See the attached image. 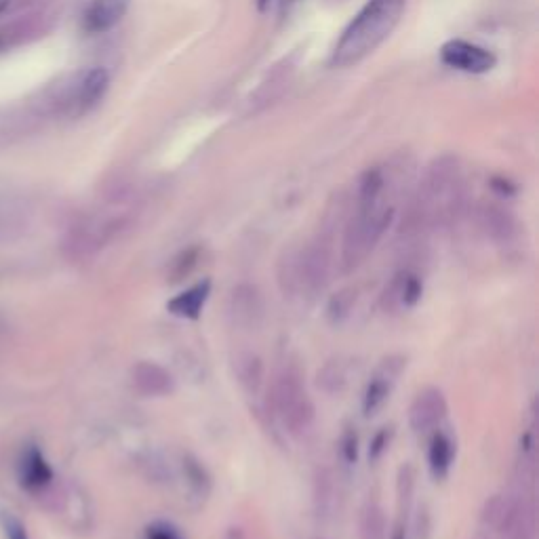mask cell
<instances>
[{
	"instance_id": "obj_1",
	"label": "cell",
	"mask_w": 539,
	"mask_h": 539,
	"mask_svg": "<svg viewBox=\"0 0 539 539\" xmlns=\"http://www.w3.org/2000/svg\"><path fill=\"white\" fill-rule=\"evenodd\" d=\"M390 173L386 167L367 169L356 186V207L348 219L342 241V268L354 272L394 222V207L388 201Z\"/></svg>"
},
{
	"instance_id": "obj_2",
	"label": "cell",
	"mask_w": 539,
	"mask_h": 539,
	"mask_svg": "<svg viewBox=\"0 0 539 539\" xmlns=\"http://www.w3.org/2000/svg\"><path fill=\"white\" fill-rule=\"evenodd\" d=\"M464 207V175L457 158L441 156L428 167L409 205L403 234L419 236L422 232L455 222Z\"/></svg>"
},
{
	"instance_id": "obj_3",
	"label": "cell",
	"mask_w": 539,
	"mask_h": 539,
	"mask_svg": "<svg viewBox=\"0 0 539 539\" xmlns=\"http://www.w3.org/2000/svg\"><path fill=\"white\" fill-rule=\"evenodd\" d=\"M405 3L407 0H367L337 41L331 64L335 68H350L375 53L401 22Z\"/></svg>"
},
{
	"instance_id": "obj_4",
	"label": "cell",
	"mask_w": 539,
	"mask_h": 539,
	"mask_svg": "<svg viewBox=\"0 0 539 539\" xmlns=\"http://www.w3.org/2000/svg\"><path fill=\"white\" fill-rule=\"evenodd\" d=\"M131 203V192L121 188L106 194L104 209H95L78 217L66 234V253L72 259H89L102 251L129 224V213L118 211Z\"/></svg>"
},
{
	"instance_id": "obj_5",
	"label": "cell",
	"mask_w": 539,
	"mask_h": 539,
	"mask_svg": "<svg viewBox=\"0 0 539 539\" xmlns=\"http://www.w3.org/2000/svg\"><path fill=\"white\" fill-rule=\"evenodd\" d=\"M110 87V76L104 68L78 70L51 85L38 106L53 118H81L102 102Z\"/></svg>"
},
{
	"instance_id": "obj_6",
	"label": "cell",
	"mask_w": 539,
	"mask_h": 539,
	"mask_svg": "<svg viewBox=\"0 0 539 539\" xmlns=\"http://www.w3.org/2000/svg\"><path fill=\"white\" fill-rule=\"evenodd\" d=\"M274 411L293 436H304L314 424V403L306 390L302 373L289 367L278 373L272 388Z\"/></svg>"
},
{
	"instance_id": "obj_7",
	"label": "cell",
	"mask_w": 539,
	"mask_h": 539,
	"mask_svg": "<svg viewBox=\"0 0 539 539\" xmlns=\"http://www.w3.org/2000/svg\"><path fill=\"white\" fill-rule=\"evenodd\" d=\"M483 521L504 539L535 537V512L525 499L495 495L483 510Z\"/></svg>"
},
{
	"instance_id": "obj_8",
	"label": "cell",
	"mask_w": 539,
	"mask_h": 539,
	"mask_svg": "<svg viewBox=\"0 0 539 539\" xmlns=\"http://www.w3.org/2000/svg\"><path fill=\"white\" fill-rule=\"evenodd\" d=\"M299 289L302 293L316 295L327 289L333 274V247L329 236H316L306 247L295 251Z\"/></svg>"
},
{
	"instance_id": "obj_9",
	"label": "cell",
	"mask_w": 539,
	"mask_h": 539,
	"mask_svg": "<svg viewBox=\"0 0 539 539\" xmlns=\"http://www.w3.org/2000/svg\"><path fill=\"white\" fill-rule=\"evenodd\" d=\"M55 22L49 0L30 7L26 13L17 15L9 24L0 26V53L22 47L38 36H45Z\"/></svg>"
},
{
	"instance_id": "obj_10",
	"label": "cell",
	"mask_w": 539,
	"mask_h": 539,
	"mask_svg": "<svg viewBox=\"0 0 539 539\" xmlns=\"http://www.w3.org/2000/svg\"><path fill=\"white\" fill-rule=\"evenodd\" d=\"M405 367H407V361L403 356H388L377 365L371 382L365 388V396H363L365 417H373L379 409L388 403V398L398 382V377L403 375Z\"/></svg>"
},
{
	"instance_id": "obj_11",
	"label": "cell",
	"mask_w": 539,
	"mask_h": 539,
	"mask_svg": "<svg viewBox=\"0 0 539 539\" xmlns=\"http://www.w3.org/2000/svg\"><path fill=\"white\" fill-rule=\"evenodd\" d=\"M441 62L457 72L466 74H487L495 68L497 59L485 47H478L468 41H449L441 49Z\"/></svg>"
},
{
	"instance_id": "obj_12",
	"label": "cell",
	"mask_w": 539,
	"mask_h": 539,
	"mask_svg": "<svg viewBox=\"0 0 539 539\" xmlns=\"http://www.w3.org/2000/svg\"><path fill=\"white\" fill-rule=\"evenodd\" d=\"M264 295L255 285L241 283L236 285L228 299V316L238 329H255L264 321Z\"/></svg>"
},
{
	"instance_id": "obj_13",
	"label": "cell",
	"mask_w": 539,
	"mask_h": 539,
	"mask_svg": "<svg viewBox=\"0 0 539 539\" xmlns=\"http://www.w3.org/2000/svg\"><path fill=\"white\" fill-rule=\"evenodd\" d=\"M447 398L443 390L426 388L415 396L409 409V426L415 434H428L441 428L447 417Z\"/></svg>"
},
{
	"instance_id": "obj_14",
	"label": "cell",
	"mask_w": 539,
	"mask_h": 539,
	"mask_svg": "<svg viewBox=\"0 0 539 539\" xmlns=\"http://www.w3.org/2000/svg\"><path fill=\"white\" fill-rule=\"evenodd\" d=\"M424 295V278L411 268H405L392 276L382 293V308L390 314L411 310Z\"/></svg>"
},
{
	"instance_id": "obj_15",
	"label": "cell",
	"mask_w": 539,
	"mask_h": 539,
	"mask_svg": "<svg viewBox=\"0 0 539 539\" xmlns=\"http://www.w3.org/2000/svg\"><path fill=\"white\" fill-rule=\"evenodd\" d=\"M17 478L19 485L26 491H43L53 481V470L47 462V457L36 445H30L22 451V457L17 462Z\"/></svg>"
},
{
	"instance_id": "obj_16",
	"label": "cell",
	"mask_w": 539,
	"mask_h": 539,
	"mask_svg": "<svg viewBox=\"0 0 539 539\" xmlns=\"http://www.w3.org/2000/svg\"><path fill=\"white\" fill-rule=\"evenodd\" d=\"M133 386L148 398H163L175 392V377L169 369L158 363L142 361L133 367Z\"/></svg>"
},
{
	"instance_id": "obj_17",
	"label": "cell",
	"mask_w": 539,
	"mask_h": 539,
	"mask_svg": "<svg viewBox=\"0 0 539 539\" xmlns=\"http://www.w3.org/2000/svg\"><path fill=\"white\" fill-rule=\"evenodd\" d=\"M127 11L129 0H91L83 15V26L89 34H104L121 24Z\"/></svg>"
},
{
	"instance_id": "obj_18",
	"label": "cell",
	"mask_w": 539,
	"mask_h": 539,
	"mask_svg": "<svg viewBox=\"0 0 539 539\" xmlns=\"http://www.w3.org/2000/svg\"><path fill=\"white\" fill-rule=\"evenodd\" d=\"M209 295H211V281L209 278H205V281H198L196 285L188 287L186 291L177 293L167 304V310L177 318L196 321V318L201 316Z\"/></svg>"
},
{
	"instance_id": "obj_19",
	"label": "cell",
	"mask_w": 539,
	"mask_h": 539,
	"mask_svg": "<svg viewBox=\"0 0 539 539\" xmlns=\"http://www.w3.org/2000/svg\"><path fill=\"white\" fill-rule=\"evenodd\" d=\"M478 222H481L487 236H491L495 243H508L516 232V222L508 209L497 205H485L478 213Z\"/></svg>"
},
{
	"instance_id": "obj_20",
	"label": "cell",
	"mask_w": 539,
	"mask_h": 539,
	"mask_svg": "<svg viewBox=\"0 0 539 539\" xmlns=\"http://www.w3.org/2000/svg\"><path fill=\"white\" fill-rule=\"evenodd\" d=\"M453 457H455L453 438L443 430H434L428 449V464L436 481H443V478L449 476L453 468Z\"/></svg>"
},
{
	"instance_id": "obj_21",
	"label": "cell",
	"mask_w": 539,
	"mask_h": 539,
	"mask_svg": "<svg viewBox=\"0 0 539 539\" xmlns=\"http://www.w3.org/2000/svg\"><path fill=\"white\" fill-rule=\"evenodd\" d=\"M314 510L318 518H329L337 504V485L331 468H318L314 476Z\"/></svg>"
},
{
	"instance_id": "obj_22",
	"label": "cell",
	"mask_w": 539,
	"mask_h": 539,
	"mask_svg": "<svg viewBox=\"0 0 539 539\" xmlns=\"http://www.w3.org/2000/svg\"><path fill=\"white\" fill-rule=\"evenodd\" d=\"M234 369H236V377H238V382H241V386L245 390H249L251 394H257V390L262 388V384H264L262 358L253 352H243V354L236 356Z\"/></svg>"
},
{
	"instance_id": "obj_23",
	"label": "cell",
	"mask_w": 539,
	"mask_h": 539,
	"mask_svg": "<svg viewBox=\"0 0 539 539\" xmlns=\"http://www.w3.org/2000/svg\"><path fill=\"white\" fill-rule=\"evenodd\" d=\"M358 304V289L356 287H342L335 291L327 302V318L331 325H342L352 316Z\"/></svg>"
},
{
	"instance_id": "obj_24",
	"label": "cell",
	"mask_w": 539,
	"mask_h": 539,
	"mask_svg": "<svg viewBox=\"0 0 539 539\" xmlns=\"http://www.w3.org/2000/svg\"><path fill=\"white\" fill-rule=\"evenodd\" d=\"M198 264H201V249L198 247H188L184 251H179L171 262H169V268H167V281L171 285L175 283H182L186 281V278L198 268Z\"/></svg>"
},
{
	"instance_id": "obj_25",
	"label": "cell",
	"mask_w": 539,
	"mask_h": 539,
	"mask_svg": "<svg viewBox=\"0 0 539 539\" xmlns=\"http://www.w3.org/2000/svg\"><path fill=\"white\" fill-rule=\"evenodd\" d=\"M26 209L13 198L0 196V238H7L24 226Z\"/></svg>"
},
{
	"instance_id": "obj_26",
	"label": "cell",
	"mask_w": 539,
	"mask_h": 539,
	"mask_svg": "<svg viewBox=\"0 0 539 539\" xmlns=\"http://www.w3.org/2000/svg\"><path fill=\"white\" fill-rule=\"evenodd\" d=\"M318 388L327 394H337L348 386V369L342 361H329L316 375Z\"/></svg>"
},
{
	"instance_id": "obj_27",
	"label": "cell",
	"mask_w": 539,
	"mask_h": 539,
	"mask_svg": "<svg viewBox=\"0 0 539 539\" xmlns=\"http://www.w3.org/2000/svg\"><path fill=\"white\" fill-rule=\"evenodd\" d=\"M361 539H386V516L377 504H367L363 510Z\"/></svg>"
},
{
	"instance_id": "obj_28",
	"label": "cell",
	"mask_w": 539,
	"mask_h": 539,
	"mask_svg": "<svg viewBox=\"0 0 539 539\" xmlns=\"http://www.w3.org/2000/svg\"><path fill=\"white\" fill-rule=\"evenodd\" d=\"M184 472H186V481H188V485H190L196 493H201V495L209 493V489H211V476L207 474L205 466H203L201 462H198V459H194V457L188 455V457L184 459Z\"/></svg>"
},
{
	"instance_id": "obj_29",
	"label": "cell",
	"mask_w": 539,
	"mask_h": 539,
	"mask_svg": "<svg viewBox=\"0 0 539 539\" xmlns=\"http://www.w3.org/2000/svg\"><path fill=\"white\" fill-rule=\"evenodd\" d=\"M339 457L346 466H354L358 459V434L352 428H346L339 436Z\"/></svg>"
},
{
	"instance_id": "obj_30",
	"label": "cell",
	"mask_w": 539,
	"mask_h": 539,
	"mask_svg": "<svg viewBox=\"0 0 539 539\" xmlns=\"http://www.w3.org/2000/svg\"><path fill=\"white\" fill-rule=\"evenodd\" d=\"M144 466H146V474H148V478H152L154 483H169L171 478H173L171 466L165 462L163 457L152 455Z\"/></svg>"
},
{
	"instance_id": "obj_31",
	"label": "cell",
	"mask_w": 539,
	"mask_h": 539,
	"mask_svg": "<svg viewBox=\"0 0 539 539\" xmlns=\"http://www.w3.org/2000/svg\"><path fill=\"white\" fill-rule=\"evenodd\" d=\"M432 533V518L428 508L419 510L417 518H415V529H413V539H430Z\"/></svg>"
},
{
	"instance_id": "obj_32",
	"label": "cell",
	"mask_w": 539,
	"mask_h": 539,
	"mask_svg": "<svg viewBox=\"0 0 539 539\" xmlns=\"http://www.w3.org/2000/svg\"><path fill=\"white\" fill-rule=\"evenodd\" d=\"M3 527H5L7 539H30L28 533H26V527L22 525V521H19V518H15L13 514L3 516Z\"/></svg>"
},
{
	"instance_id": "obj_33",
	"label": "cell",
	"mask_w": 539,
	"mask_h": 539,
	"mask_svg": "<svg viewBox=\"0 0 539 539\" xmlns=\"http://www.w3.org/2000/svg\"><path fill=\"white\" fill-rule=\"evenodd\" d=\"M146 539H184V537L179 535L173 527L158 523V525H150L146 529Z\"/></svg>"
},
{
	"instance_id": "obj_34",
	"label": "cell",
	"mask_w": 539,
	"mask_h": 539,
	"mask_svg": "<svg viewBox=\"0 0 539 539\" xmlns=\"http://www.w3.org/2000/svg\"><path fill=\"white\" fill-rule=\"evenodd\" d=\"M390 436H392V432H388V428H384L382 432L375 434V438L371 441V451H369L373 459H377L379 455H382L386 451V447L390 443Z\"/></svg>"
},
{
	"instance_id": "obj_35",
	"label": "cell",
	"mask_w": 539,
	"mask_h": 539,
	"mask_svg": "<svg viewBox=\"0 0 539 539\" xmlns=\"http://www.w3.org/2000/svg\"><path fill=\"white\" fill-rule=\"evenodd\" d=\"M285 3H287V0H257L259 9H262L264 13H272V11H276L278 7H283Z\"/></svg>"
},
{
	"instance_id": "obj_36",
	"label": "cell",
	"mask_w": 539,
	"mask_h": 539,
	"mask_svg": "<svg viewBox=\"0 0 539 539\" xmlns=\"http://www.w3.org/2000/svg\"><path fill=\"white\" fill-rule=\"evenodd\" d=\"M314 539H325V537H314Z\"/></svg>"
}]
</instances>
